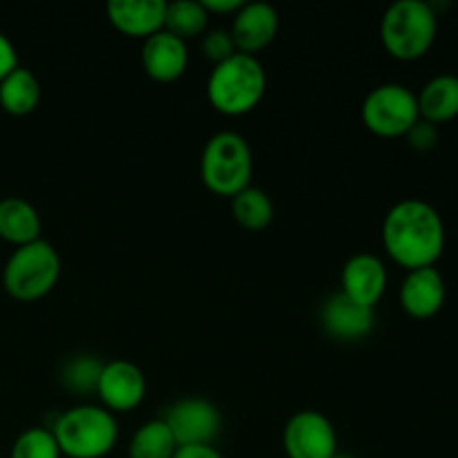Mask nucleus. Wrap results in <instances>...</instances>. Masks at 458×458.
<instances>
[{"label": "nucleus", "mask_w": 458, "mask_h": 458, "mask_svg": "<svg viewBox=\"0 0 458 458\" xmlns=\"http://www.w3.org/2000/svg\"><path fill=\"white\" fill-rule=\"evenodd\" d=\"M61 258L49 242L18 246L3 268V286L18 302H36L56 286Z\"/></svg>", "instance_id": "obj_6"}, {"label": "nucleus", "mask_w": 458, "mask_h": 458, "mask_svg": "<svg viewBox=\"0 0 458 458\" xmlns=\"http://www.w3.org/2000/svg\"><path fill=\"white\" fill-rule=\"evenodd\" d=\"M112 27L130 38H150L164 30V0H112L106 7Z\"/></svg>", "instance_id": "obj_16"}, {"label": "nucleus", "mask_w": 458, "mask_h": 458, "mask_svg": "<svg viewBox=\"0 0 458 458\" xmlns=\"http://www.w3.org/2000/svg\"><path fill=\"white\" fill-rule=\"evenodd\" d=\"M405 139L414 150L429 152L434 150L438 143V128L434 123H429V121L419 119L414 125H411L410 132L405 134Z\"/></svg>", "instance_id": "obj_26"}, {"label": "nucleus", "mask_w": 458, "mask_h": 458, "mask_svg": "<svg viewBox=\"0 0 458 458\" xmlns=\"http://www.w3.org/2000/svg\"><path fill=\"white\" fill-rule=\"evenodd\" d=\"M49 432L67 458H103L119 441V423L101 405H76L54 416Z\"/></svg>", "instance_id": "obj_2"}, {"label": "nucleus", "mask_w": 458, "mask_h": 458, "mask_svg": "<svg viewBox=\"0 0 458 458\" xmlns=\"http://www.w3.org/2000/svg\"><path fill=\"white\" fill-rule=\"evenodd\" d=\"M174 452L177 441L161 419L143 423L128 445V458H173Z\"/></svg>", "instance_id": "obj_21"}, {"label": "nucleus", "mask_w": 458, "mask_h": 458, "mask_svg": "<svg viewBox=\"0 0 458 458\" xmlns=\"http://www.w3.org/2000/svg\"><path fill=\"white\" fill-rule=\"evenodd\" d=\"M362 123L383 139L405 137L420 119L419 101L410 88L401 83H383L371 89L362 101Z\"/></svg>", "instance_id": "obj_7"}, {"label": "nucleus", "mask_w": 458, "mask_h": 458, "mask_svg": "<svg viewBox=\"0 0 458 458\" xmlns=\"http://www.w3.org/2000/svg\"><path fill=\"white\" fill-rule=\"evenodd\" d=\"M141 65L152 81L173 83L182 79L188 67V45L170 31L161 30L143 40Z\"/></svg>", "instance_id": "obj_15"}, {"label": "nucleus", "mask_w": 458, "mask_h": 458, "mask_svg": "<svg viewBox=\"0 0 458 458\" xmlns=\"http://www.w3.org/2000/svg\"><path fill=\"white\" fill-rule=\"evenodd\" d=\"M204 9L210 13H233L235 16L244 3L242 0H201Z\"/></svg>", "instance_id": "obj_29"}, {"label": "nucleus", "mask_w": 458, "mask_h": 458, "mask_svg": "<svg viewBox=\"0 0 458 458\" xmlns=\"http://www.w3.org/2000/svg\"><path fill=\"white\" fill-rule=\"evenodd\" d=\"M18 67V54L12 40L0 31V81Z\"/></svg>", "instance_id": "obj_27"}, {"label": "nucleus", "mask_w": 458, "mask_h": 458, "mask_svg": "<svg viewBox=\"0 0 458 458\" xmlns=\"http://www.w3.org/2000/svg\"><path fill=\"white\" fill-rule=\"evenodd\" d=\"M343 293L362 307L374 309L387 289V268L383 259L371 253H358L343 267Z\"/></svg>", "instance_id": "obj_14"}, {"label": "nucleus", "mask_w": 458, "mask_h": 458, "mask_svg": "<svg viewBox=\"0 0 458 458\" xmlns=\"http://www.w3.org/2000/svg\"><path fill=\"white\" fill-rule=\"evenodd\" d=\"M438 16L432 3L396 0L380 18V40L389 56L398 61H419L437 40Z\"/></svg>", "instance_id": "obj_4"}, {"label": "nucleus", "mask_w": 458, "mask_h": 458, "mask_svg": "<svg viewBox=\"0 0 458 458\" xmlns=\"http://www.w3.org/2000/svg\"><path fill=\"white\" fill-rule=\"evenodd\" d=\"M61 450L47 428L25 429L21 437L13 441L9 458H61Z\"/></svg>", "instance_id": "obj_24"}, {"label": "nucleus", "mask_w": 458, "mask_h": 458, "mask_svg": "<svg viewBox=\"0 0 458 458\" xmlns=\"http://www.w3.org/2000/svg\"><path fill=\"white\" fill-rule=\"evenodd\" d=\"M208 18L201 0H174L165 3L164 30L182 40L195 38L208 31Z\"/></svg>", "instance_id": "obj_20"}, {"label": "nucleus", "mask_w": 458, "mask_h": 458, "mask_svg": "<svg viewBox=\"0 0 458 458\" xmlns=\"http://www.w3.org/2000/svg\"><path fill=\"white\" fill-rule=\"evenodd\" d=\"M334 458H353V456H349V454H335Z\"/></svg>", "instance_id": "obj_30"}, {"label": "nucleus", "mask_w": 458, "mask_h": 458, "mask_svg": "<svg viewBox=\"0 0 458 458\" xmlns=\"http://www.w3.org/2000/svg\"><path fill=\"white\" fill-rule=\"evenodd\" d=\"M204 186L219 197H235L250 186L253 152L249 141L237 132H217L206 141L199 161Z\"/></svg>", "instance_id": "obj_5"}, {"label": "nucleus", "mask_w": 458, "mask_h": 458, "mask_svg": "<svg viewBox=\"0 0 458 458\" xmlns=\"http://www.w3.org/2000/svg\"><path fill=\"white\" fill-rule=\"evenodd\" d=\"M103 365L106 362L92 353H76L63 362L58 378L63 387L70 389L76 396H89V394H97Z\"/></svg>", "instance_id": "obj_23"}, {"label": "nucleus", "mask_w": 458, "mask_h": 458, "mask_svg": "<svg viewBox=\"0 0 458 458\" xmlns=\"http://www.w3.org/2000/svg\"><path fill=\"white\" fill-rule=\"evenodd\" d=\"M398 300L407 316L416 320H428L437 316L445 304V280L437 267L407 271L398 291Z\"/></svg>", "instance_id": "obj_13"}, {"label": "nucleus", "mask_w": 458, "mask_h": 458, "mask_svg": "<svg viewBox=\"0 0 458 458\" xmlns=\"http://www.w3.org/2000/svg\"><path fill=\"white\" fill-rule=\"evenodd\" d=\"M165 425L173 432L177 447L213 445L222 429V414L206 398H183L170 405L164 414Z\"/></svg>", "instance_id": "obj_8"}, {"label": "nucleus", "mask_w": 458, "mask_h": 458, "mask_svg": "<svg viewBox=\"0 0 458 458\" xmlns=\"http://www.w3.org/2000/svg\"><path fill=\"white\" fill-rule=\"evenodd\" d=\"M40 83L34 72L18 65L0 81V107L12 116H27L38 107Z\"/></svg>", "instance_id": "obj_19"}, {"label": "nucleus", "mask_w": 458, "mask_h": 458, "mask_svg": "<svg viewBox=\"0 0 458 458\" xmlns=\"http://www.w3.org/2000/svg\"><path fill=\"white\" fill-rule=\"evenodd\" d=\"M173 458H224L215 445H182Z\"/></svg>", "instance_id": "obj_28"}, {"label": "nucleus", "mask_w": 458, "mask_h": 458, "mask_svg": "<svg viewBox=\"0 0 458 458\" xmlns=\"http://www.w3.org/2000/svg\"><path fill=\"white\" fill-rule=\"evenodd\" d=\"M280 30V16L268 3H244L233 16L231 31L233 43L240 54L255 56L273 43Z\"/></svg>", "instance_id": "obj_12"}, {"label": "nucleus", "mask_w": 458, "mask_h": 458, "mask_svg": "<svg viewBox=\"0 0 458 458\" xmlns=\"http://www.w3.org/2000/svg\"><path fill=\"white\" fill-rule=\"evenodd\" d=\"M267 92V72L258 56L233 54L213 67L206 85L208 101L219 114L242 116L258 107Z\"/></svg>", "instance_id": "obj_3"}, {"label": "nucleus", "mask_w": 458, "mask_h": 458, "mask_svg": "<svg viewBox=\"0 0 458 458\" xmlns=\"http://www.w3.org/2000/svg\"><path fill=\"white\" fill-rule=\"evenodd\" d=\"M419 114L423 121L438 125L458 116V76L438 74L423 85L419 94Z\"/></svg>", "instance_id": "obj_18"}, {"label": "nucleus", "mask_w": 458, "mask_h": 458, "mask_svg": "<svg viewBox=\"0 0 458 458\" xmlns=\"http://www.w3.org/2000/svg\"><path fill=\"white\" fill-rule=\"evenodd\" d=\"M383 246L407 271L434 267L445 250V224L428 201L403 199L385 215Z\"/></svg>", "instance_id": "obj_1"}, {"label": "nucleus", "mask_w": 458, "mask_h": 458, "mask_svg": "<svg viewBox=\"0 0 458 458\" xmlns=\"http://www.w3.org/2000/svg\"><path fill=\"white\" fill-rule=\"evenodd\" d=\"M201 52L208 61H213L215 65L224 63L226 58H231L233 54H237L235 43H233V36L228 30H208L201 36Z\"/></svg>", "instance_id": "obj_25"}, {"label": "nucleus", "mask_w": 458, "mask_h": 458, "mask_svg": "<svg viewBox=\"0 0 458 458\" xmlns=\"http://www.w3.org/2000/svg\"><path fill=\"white\" fill-rule=\"evenodd\" d=\"M40 215L34 206L22 197H4L0 199V242L25 246L40 240Z\"/></svg>", "instance_id": "obj_17"}, {"label": "nucleus", "mask_w": 458, "mask_h": 458, "mask_svg": "<svg viewBox=\"0 0 458 458\" xmlns=\"http://www.w3.org/2000/svg\"><path fill=\"white\" fill-rule=\"evenodd\" d=\"M320 322L329 338L340 343H356L371 334L376 313L374 309L362 307L340 291L325 300L320 309Z\"/></svg>", "instance_id": "obj_11"}, {"label": "nucleus", "mask_w": 458, "mask_h": 458, "mask_svg": "<svg viewBox=\"0 0 458 458\" xmlns=\"http://www.w3.org/2000/svg\"><path fill=\"white\" fill-rule=\"evenodd\" d=\"M233 217L246 231H264L273 222V201L259 188L249 186L231 199Z\"/></svg>", "instance_id": "obj_22"}, {"label": "nucleus", "mask_w": 458, "mask_h": 458, "mask_svg": "<svg viewBox=\"0 0 458 458\" xmlns=\"http://www.w3.org/2000/svg\"><path fill=\"white\" fill-rule=\"evenodd\" d=\"M146 376L134 362L110 360L103 365L97 396L101 401V407H106L107 411L125 414L141 405L146 398Z\"/></svg>", "instance_id": "obj_10"}, {"label": "nucleus", "mask_w": 458, "mask_h": 458, "mask_svg": "<svg viewBox=\"0 0 458 458\" xmlns=\"http://www.w3.org/2000/svg\"><path fill=\"white\" fill-rule=\"evenodd\" d=\"M289 458H334L338 454V437L325 414L316 410L298 411L282 434Z\"/></svg>", "instance_id": "obj_9"}]
</instances>
